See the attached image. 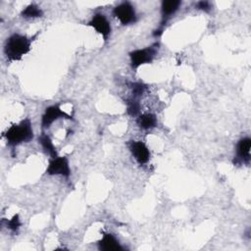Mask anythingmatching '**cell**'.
<instances>
[{
  "mask_svg": "<svg viewBox=\"0 0 251 251\" xmlns=\"http://www.w3.org/2000/svg\"><path fill=\"white\" fill-rule=\"evenodd\" d=\"M33 37H27L25 34L13 33L10 35L4 45V54L6 58L10 61H20L22 57L27 54L31 49V43Z\"/></svg>",
  "mask_w": 251,
  "mask_h": 251,
  "instance_id": "6da1fadb",
  "label": "cell"
},
{
  "mask_svg": "<svg viewBox=\"0 0 251 251\" xmlns=\"http://www.w3.org/2000/svg\"><path fill=\"white\" fill-rule=\"evenodd\" d=\"M87 25L93 27L98 33H100L105 41L108 40L111 33V24L105 15L100 13L95 14L87 23Z\"/></svg>",
  "mask_w": 251,
  "mask_h": 251,
  "instance_id": "9c48e42d",
  "label": "cell"
},
{
  "mask_svg": "<svg viewBox=\"0 0 251 251\" xmlns=\"http://www.w3.org/2000/svg\"><path fill=\"white\" fill-rule=\"evenodd\" d=\"M3 135L10 146H17L24 142L31 141L33 138V130L30 120L26 118L19 124L12 125Z\"/></svg>",
  "mask_w": 251,
  "mask_h": 251,
  "instance_id": "7a4b0ae2",
  "label": "cell"
},
{
  "mask_svg": "<svg viewBox=\"0 0 251 251\" xmlns=\"http://www.w3.org/2000/svg\"><path fill=\"white\" fill-rule=\"evenodd\" d=\"M113 15L115 18H117L120 21V23L123 25L134 24L137 21V16H136L134 6L127 1L123 2L118 6H116L113 9Z\"/></svg>",
  "mask_w": 251,
  "mask_h": 251,
  "instance_id": "277c9868",
  "label": "cell"
},
{
  "mask_svg": "<svg viewBox=\"0 0 251 251\" xmlns=\"http://www.w3.org/2000/svg\"><path fill=\"white\" fill-rule=\"evenodd\" d=\"M250 148H251V139L246 136L241 138L236 145V159L234 163H245L249 164L250 162Z\"/></svg>",
  "mask_w": 251,
  "mask_h": 251,
  "instance_id": "30bf717a",
  "label": "cell"
},
{
  "mask_svg": "<svg viewBox=\"0 0 251 251\" xmlns=\"http://www.w3.org/2000/svg\"><path fill=\"white\" fill-rule=\"evenodd\" d=\"M158 49H159V43H154L151 46H148L142 49H135L129 52L128 55L130 58L131 68L136 70L137 68H139L144 64L151 63L155 58Z\"/></svg>",
  "mask_w": 251,
  "mask_h": 251,
  "instance_id": "3957f363",
  "label": "cell"
},
{
  "mask_svg": "<svg viewBox=\"0 0 251 251\" xmlns=\"http://www.w3.org/2000/svg\"><path fill=\"white\" fill-rule=\"evenodd\" d=\"M130 88L132 91V97L138 98L145 92L147 86L142 82H132L130 83Z\"/></svg>",
  "mask_w": 251,
  "mask_h": 251,
  "instance_id": "2e32d148",
  "label": "cell"
},
{
  "mask_svg": "<svg viewBox=\"0 0 251 251\" xmlns=\"http://www.w3.org/2000/svg\"><path fill=\"white\" fill-rule=\"evenodd\" d=\"M136 124L141 129L148 130L157 126V117L152 113H144L138 116Z\"/></svg>",
  "mask_w": 251,
  "mask_h": 251,
  "instance_id": "7c38bea8",
  "label": "cell"
},
{
  "mask_svg": "<svg viewBox=\"0 0 251 251\" xmlns=\"http://www.w3.org/2000/svg\"><path fill=\"white\" fill-rule=\"evenodd\" d=\"M102 238L98 241V248L103 251H122L123 246L117 237L110 232H102Z\"/></svg>",
  "mask_w": 251,
  "mask_h": 251,
  "instance_id": "8fae6325",
  "label": "cell"
},
{
  "mask_svg": "<svg viewBox=\"0 0 251 251\" xmlns=\"http://www.w3.org/2000/svg\"><path fill=\"white\" fill-rule=\"evenodd\" d=\"M38 142L40 143L42 149L51 157L55 158L57 157V150L52 142V139L45 133H41L40 136L38 137Z\"/></svg>",
  "mask_w": 251,
  "mask_h": 251,
  "instance_id": "4fadbf2b",
  "label": "cell"
},
{
  "mask_svg": "<svg viewBox=\"0 0 251 251\" xmlns=\"http://www.w3.org/2000/svg\"><path fill=\"white\" fill-rule=\"evenodd\" d=\"M126 112L131 117L139 116L140 114V104L137 98L131 97L126 100Z\"/></svg>",
  "mask_w": 251,
  "mask_h": 251,
  "instance_id": "9a60e30c",
  "label": "cell"
},
{
  "mask_svg": "<svg viewBox=\"0 0 251 251\" xmlns=\"http://www.w3.org/2000/svg\"><path fill=\"white\" fill-rule=\"evenodd\" d=\"M21 16L25 19H33L43 16V11L35 4L27 5L21 13Z\"/></svg>",
  "mask_w": 251,
  "mask_h": 251,
  "instance_id": "5bb4252c",
  "label": "cell"
},
{
  "mask_svg": "<svg viewBox=\"0 0 251 251\" xmlns=\"http://www.w3.org/2000/svg\"><path fill=\"white\" fill-rule=\"evenodd\" d=\"M128 148L139 165H145L150 159V150L147 145L140 140H132L128 143Z\"/></svg>",
  "mask_w": 251,
  "mask_h": 251,
  "instance_id": "ba28073f",
  "label": "cell"
},
{
  "mask_svg": "<svg viewBox=\"0 0 251 251\" xmlns=\"http://www.w3.org/2000/svg\"><path fill=\"white\" fill-rule=\"evenodd\" d=\"M6 226L7 227L12 230V231H17L20 226H22V223L20 221V218H19V215H15L11 220L7 221L6 222Z\"/></svg>",
  "mask_w": 251,
  "mask_h": 251,
  "instance_id": "e0dca14e",
  "label": "cell"
},
{
  "mask_svg": "<svg viewBox=\"0 0 251 251\" xmlns=\"http://www.w3.org/2000/svg\"><path fill=\"white\" fill-rule=\"evenodd\" d=\"M46 174L49 176L59 175L65 177H69L71 176L69 159L67 157H60V156L51 158L46 169Z\"/></svg>",
  "mask_w": 251,
  "mask_h": 251,
  "instance_id": "5b68a950",
  "label": "cell"
},
{
  "mask_svg": "<svg viewBox=\"0 0 251 251\" xmlns=\"http://www.w3.org/2000/svg\"><path fill=\"white\" fill-rule=\"evenodd\" d=\"M180 5H181V1H179V0H168V1L162 2V4H161L162 23H161L160 27L155 30V32H154L155 36H159L162 34L163 29H164V25L178 10Z\"/></svg>",
  "mask_w": 251,
  "mask_h": 251,
  "instance_id": "52a82bcc",
  "label": "cell"
},
{
  "mask_svg": "<svg viewBox=\"0 0 251 251\" xmlns=\"http://www.w3.org/2000/svg\"><path fill=\"white\" fill-rule=\"evenodd\" d=\"M59 119H68L72 120V116L64 112L60 106L58 105H52L48 108L45 109L44 114L42 115L41 118V127L42 128H48L50 126L57 120Z\"/></svg>",
  "mask_w": 251,
  "mask_h": 251,
  "instance_id": "8992f818",
  "label": "cell"
},
{
  "mask_svg": "<svg viewBox=\"0 0 251 251\" xmlns=\"http://www.w3.org/2000/svg\"><path fill=\"white\" fill-rule=\"evenodd\" d=\"M195 7L199 10H202L206 13H209L212 9V6H211V3L208 2V1H199L195 4Z\"/></svg>",
  "mask_w": 251,
  "mask_h": 251,
  "instance_id": "ac0fdd59",
  "label": "cell"
}]
</instances>
